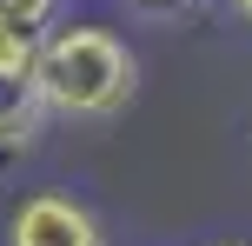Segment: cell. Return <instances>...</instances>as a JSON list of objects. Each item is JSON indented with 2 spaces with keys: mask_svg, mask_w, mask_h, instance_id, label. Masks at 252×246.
<instances>
[{
  "mask_svg": "<svg viewBox=\"0 0 252 246\" xmlns=\"http://www.w3.org/2000/svg\"><path fill=\"white\" fill-rule=\"evenodd\" d=\"M219 246H246V240H219Z\"/></svg>",
  "mask_w": 252,
  "mask_h": 246,
  "instance_id": "obj_8",
  "label": "cell"
},
{
  "mask_svg": "<svg viewBox=\"0 0 252 246\" xmlns=\"http://www.w3.org/2000/svg\"><path fill=\"white\" fill-rule=\"evenodd\" d=\"M7 246H106L100 233V220H93V207L87 200H73V193H27V200H13V213H7Z\"/></svg>",
  "mask_w": 252,
  "mask_h": 246,
  "instance_id": "obj_2",
  "label": "cell"
},
{
  "mask_svg": "<svg viewBox=\"0 0 252 246\" xmlns=\"http://www.w3.org/2000/svg\"><path fill=\"white\" fill-rule=\"evenodd\" d=\"M33 60H40V34L0 7V80H33Z\"/></svg>",
  "mask_w": 252,
  "mask_h": 246,
  "instance_id": "obj_4",
  "label": "cell"
},
{
  "mask_svg": "<svg viewBox=\"0 0 252 246\" xmlns=\"http://www.w3.org/2000/svg\"><path fill=\"white\" fill-rule=\"evenodd\" d=\"M133 7H179V0H133Z\"/></svg>",
  "mask_w": 252,
  "mask_h": 246,
  "instance_id": "obj_7",
  "label": "cell"
},
{
  "mask_svg": "<svg viewBox=\"0 0 252 246\" xmlns=\"http://www.w3.org/2000/svg\"><path fill=\"white\" fill-rule=\"evenodd\" d=\"M0 7H7L20 27H33V34H47V27L60 20V0H0Z\"/></svg>",
  "mask_w": 252,
  "mask_h": 246,
  "instance_id": "obj_5",
  "label": "cell"
},
{
  "mask_svg": "<svg viewBox=\"0 0 252 246\" xmlns=\"http://www.w3.org/2000/svg\"><path fill=\"white\" fill-rule=\"evenodd\" d=\"M226 7H232V13H239V20L252 27V0H226Z\"/></svg>",
  "mask_w": 252,
  "mask_h": 246,
  "instance_id": "obj_6",
  "label": "cell"
},
{
  "mask_svg": "<svg viewBox=\"0 0 252 246\" xmlns=\"http://www.w3.org/2000/svg\"><path fill=\"white\" fill-rule=\"evenodd\" d=\"M33 87L47 100V113L60 120H113L139 87V60L113 27L93 20H53L40 34V60H33Z\"/></svg>",
  "mask_w": 252,
  "mask_h": 246,
  "instance_id": "obj_1",
  "label": "cell"
},
{
  "mask_svg": "<svg viewBox=\"0 0 252 246\" xmlns=\"http://www.w3.org/2000/svg\"><path fill=\"white\" fill-rule=\"evenodd\" d=\"M47 100H40L33 80H0V160H20L40 146V127H47Z\"/></svg>",
  "mask_w": 252,
  "mask_h": 246,
  "instance_id": "obj_3",
  "label": "cell"
}]
</instances>
